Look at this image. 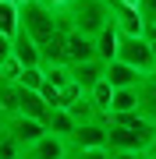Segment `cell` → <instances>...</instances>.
Segmentation results:
<instances>
[{
	"mask_svg": "<svg viewBox=\"0 0 156 159\" xmlns=\"http://www.w3.org/2000/svg\"><path fill=\"white\" fill-rule=\"evenodd\" d=\"M53 14H57V29L60 32H82L89 39H96L99 29L110 21V11H106L103 0H68Z\"/></svg>",
	"mask_w": 156,
	"mask_h": 159,
	"instance_id": "obj_1",
	"label": "cell"
},
{
	"mask_svg": "<svg viewBox=\"0 0 156 159\" xmlns=\"http://www.w3.org/2000/svg\"><path fill=\"white\" fill-rule=\"evenodd\" d=\"M18 32H25L35 46L50 43L53 35H57V14H53V7L39 4V0H25L21 7H18Z\"/></svg>",
	"mask_w": 156,
	"mask_h": 159,
	"instance_id": "obj_2",
	"label": "cell"
},
{
	"mask_svg": "<svg viewBox=\"0 0 156 159\" xmlns=\"http://www.w3.org/2000/svg\"><path fill=\"white\" fill-rule=\"evenodd\" d=\"M153 145H156V124L145 127L106 124V152H149Z\"/></svg>",
	"mask_w": 156,
	"mask_h": 159,
	"instance_id": "obj_3",
	"label": "cell"
},
{
	"mask_svg": "<svg viewBox=\"0 0 156 159\" xmlns=\"http://www.w3.org/2000/svg\"><path fill=\"white\" fill-rule=\"evenodd\" d=\"M114 60H124V64H131L135 71H142V74H149L153 71V50H149V43L142 39V35H121L117 32V53H114Z\"/></svg>",
	"mask_w": 156,
	"mask_h": 159,
	"instance_id": "obj_4",
	"label": "cell"
},
{
	"mask_svg": "<svg viewBox=\"0 0 156 159\" xmlns=\"http://www.w3.org/2000/svg\"><path fill=\"white\" fill-rule=\"evenodd\" d=\"M4 134L11 138L18 148H29L32 142H39V138L46 134V127H43L39 120H29V117H7L4 120Z\"/></svg>",
	"mask_w": 156,
	"mask_h": 159,
	"instance_id": "obj_5",
	"label": "cell"
},
{
	"mask_svg": "<svg viewBox=\"0 0 156 159\" xmlns=\"http://www.w3.org/2000/svg\"><path fill=\"white\" fill-rule=\"evenodd\" d=\"M68 148H106V120L75 124V131L68 134Z\"/></svg>",
	"mask_w": 156,
	"mask_h": 159,
	"instance_id": "obj_6",
	"label": "cell"
},
{
	"mask_svg": "<svg viewBox=\"0 0 156 159\" xmlns=\"http://www.w3.org/2000/svg\"><path fill=\"white\" fill-rule=\"evenodd\" d=\"M68 156V142L57 134H43L39 142H32L29 148H21L18 159H64Z\"/></svg>",
	"mask_w": 156,
	"mask_h": 159,
	"instance_id": "obj_7",
	"label": "cell"
},
{
	"mask_svg": "<svg viewBox=\"0 0 156 159\" xmlns=\"http://www.w3.org/2000/svg\"><path fill=\"white\" fill-rule=\"evenodd\" d=\"M103 71H106V64L92 57V60H82V64H68V74H71V81L82 89V92H89L92 85H99L103 81Z\"/></svg>",
	"mask_w": 156,
	"mask_h": 159,
	"instance_id": "obj_8",
	"label": "cell"
},
{
	"mask_svg": "<svg viewBox=\"0 0 156 159\" xmlns=\"http://www.w3.org/2000/svg\"><path fill=\"white\" fill-rule=\"evenodd\" d=\"M11 60H18V67H43V53L25 32L11 35Z\"/></svg>",
	"mask_w": 156,
	"mask_h": 159,
	"instance_id": "obj_9",
	"label": "cell"
},
{
	"mask_svg": "<svg viewBox=\"0 0 156 159\" xmlns=\"http://www.w3.org/2000/svg\"><path fill=\"white\" fill-rule=\"evenodd\" d=\"M103 81H106L110 89H135L142 81V71H135L131 64H124V60H106Z\"/></svg>",
	"mask_w": 156,
	"mask_h": 159,
	"instance_id": "obj_10",
	"label": "cell"
},
{
	"mask_svg": "<svg viewBox=\"0 0 156 159\" xmlns=\"http://www.w3.org/2000/svg\"><path fill=\"white\" fill-rule=\"evenodd\" d=\"M92 57H96V46L89 35L64 32V64H82V60H92Z\"/></svg>",
	"mask_w": 156,
	"mask_h": 159,
	"instance_id": "obj_11",
	"label": "cell"
},
{
	"mask_svg": "<svg viewBox=\"0 0 156 159\" xmlns=\"http://www.w3.org/2000/svg\"><path fill=\"white\" fill-rule=\"evenodd\" d=\"M46 113H50V106L43 102L39 92H32V89H21V92H18V117L39 120V124L46 127Z\"/></svg>",
	"mask_w": 156,
	"mask_h": 159,
	"instance_id": "obj_12",
	"label": "cell"
},
{
	"mask_svg": "<svg viewBox=\"0 0 156 159\" xmlns=\"http://www.w3.org/2000/svg\"><path fill=\"white\" fill-rule=\"evenodd\" d=\"M135 92H139V113L149 124H156V78L153 74H142V81L135 85Z\"/></svg>",
	"mask_w": 156,
	"mask_h": 159,
	"instance_id": "obj_13",
	"label": "cell"
},
{
	"mask_svg": "<svg viewBox=\"0 0 156 159\" xmlns=\"http://www.w3.org/2000/svg\"><path fill=\"white\" fill-rule=\"evenodd\" d=\"M64 110L71 113V120H75V124H89V120H106V117H103V113H99V110L92 106V99H89L85 92H82V96L71 102V106H64Z\"/></svg>",
	"mask_w": 156,
	"mask_h": 159,
	"instance_id": "obj_14",
	"label": "cell"
},
{
	"mask_svg": "<svg viewBox=\"0 0 156 159\" xmlns=\"http://www.w3.org/2000/svg\"><path fill=\"white\" fill-rule=\"evenodd\" d=\"M71 131H75V120H71V113H68L64 106H57V110H50V113H46V134H57V138L68 142Z\"/></svg>",
	"mask_w": 156,
	"mask_h": 159,
	"instance_id": "obj_15",
	"label": "cell"
},
{
	"mask_svg": "<svg viewBox=\"0 0 156 159\" xmlns=\"http://www.w3.org/2000/svg\"><path fill=\"white\" fill-rule=\"evenodd\" d=\"M92 46H96V57L99 60H114V53H117V29H114V25H103V29H99V35H96V39H92Z\"/></svg>",
	"mask_w": 156,
	"mask_h": 159,
	"instance_id": "obj_16",
	"label": "cell"
},
{
	"mask_svg": "<svg viewBox=\"0 0 156 159\" xmlns=\"http://www.w3.org/2000/svg\"><path fill=\"white\" fill-rule=\"evenodd\" d=\"M135 110H139V92L135 89H114L106 117H114V113H135Z\"/></svg>",
	"mask_w": 156,
	"mask_h": 159,
	"instance_id": "obj_17",
	"label": "cell"
},
{
	"mask_svg": "<svg viewBox=\"0 0 156 159\" xmlns=\"http://www.w3.org/2000/svg\"><path fill=\"white\" fill-rule=\"evenodd\" d=\"M0 32L4 35L18 32V7L11 4V0H0Z\"/></svg>",
	"mask_w": 156,
	"mask_h": 159,
	"instance_id": "obj_18",
	"label": "cell"
},
{
	"mask_svg": "<svg viewBox=\"0 0 156 159\" xmlns=\"http://www.w3.org/2000/svg\"><path fill=\"white\" fill-rule=\"evenodd\" d=\"M85 96H89V99H92V106H96V110H99V113H103V117H106V110H110V96H114V89H110V85H106V81H99V85H92V89H89V92H85Z\"/></svg>",
	"mask_w": 156,
	"mask_h": 159,
	"instance_id": "obj_19",
	"label": "cell"
},
{
	"mask_svg": "<svg viewBox=\"0 0 156 159\" xmlns=\"http://www.w3.org/2000/svg\"><path fill=\"white\" fill-rule=\"evenodd\" d=\"M43 81H46V78H43V67H21V71H18V85H21V89L39 92Z\"/></svg>",
	"mask_w": 156,
	"mask_h": 159,
	"instance_id": "obj_20",
	"label": "cell"
},
{
	"mask_svg": "<svg viewBox=\"0 0 156 159\" xmlns=\"http://www.w3.org/2000/svg\"><path fill=\"white\" fill-rule=\"evenodd\" d=\"M64 159H110L106 148H68Z\"/></svg>",
	"mask_w": 156,
	"mask_h": 159,
	"instance_id": "obj_21",
	"label": "cell"
},
{
	"mask_svg": "<svg viewBox=\"0 0 156 159\" xmlns=\"http://www.w3.org/2000/svg\"><path fill=\"white\" fill-rule=\"evenodd\" d=\"M135 11H139V18H142V25H149V21H156V0H135Z\"/></svg>",
	"mask_w": 156,
	"mask_h": 159,
	"instance_id": "obj_22",
	"label": "cell"
},
{
	"mask_svg": "<svg viewBox=\"0 0 156 159\" xmlns=\"http://www.w3.org/2000/svg\"><path fill=\"white\" fill-rule=\"evenodd\" d=\"M142 39L149 43V50H153V57H156V21H149V25H142Z\"/></svg>",
	"mask_w": 156,
	"mask_h": 159,
	"instance_id": "obj_23",
	"label": "cell"
},
{
	"mask_svg": "<svg viewBox=\"0 0 156 159\" xmlns=\"http://www.w3.org/2000/svg\"><path fill=\"white\" fill-rule=\"evenodd\" d=\"M7 60H11V35L0 32V64H7Z\"/></svg>",
	"mask_w": 156,
	"mask_h": 159,
	"instance_id": "obj_24",
	"label": "cell"
},
{
	"mask_svg": "<svg viewBox=\"0 0 156 159\" xmlns=\"http://www.w3.org/2000/svg\"><path fill=\"white\" fill-rule=\"evenodd\" d=\"M145 152H110V159H142Z\"/></svg>",
	"mask_w": 156,
	"mask_h": 159,
	"instance_id": "obj_25",
	"label": "cell"
},
{
	"mask_svg": "<svg viewBox=\"0 0 156 159\" xmlns=\"http://www.w3.org/2000/svg\"><path fill=\"white\" fill-rule=\"evenodd\" d=\"M39 4H46V7H53V11H57L60 4H68V0H39Z\"/></svg>",
	"mask_w": 156,
	"mask_h": 159,
	"instance_id": "obj_26",
	"label": "cell"
},
{
	"mask_svg": "<svg viewBox=\"0 0 156 159\" xmlns=\"http://www.w3.org/2000/svg\"><path fill=\"white\" fill-rule=\"evenodd\" d=\"M142 159H156V148H149V152H145V156H142Z\"/></svg>",
	"mask_w": 156,
	"mask_h": 159,
	"instance_id": "obj_27",
	"label": "cell"
},
{
	"mask_svg": "<svg viewBox=\"0 0 156 159\" xmlns=\"http://www.w3.org/2000/svg\"><path fill=\"white\" fill-rule=\"evenodd\" d=\"M11 4H14V7H21V4H25V0H11Z\"/></svg>",
	"mask_w": 156,
	"mask_h": 159,
	"instance_id": "obj_28",
	"label": "cell"
},
{
	"mask_svg": "<svg viewBox=\"0 0 156 159\" xmlns=\"http://www.w3.org/2000/svg\"><path fill=\"white\" fill-rule=\"evenodd\" d=\"M149 74H153V78H156V64H153V71H149Z\"/></svg>",
	"mask_w": 156,
	"mask_h": 159,
	"instance_id": "obj_29",
	"label": "cell"
},
{
	"mask_svg": "<svg viewBox=\"0 0 156 159\" xmlns=\"http://www.w3.org/2000/svg\"><path fill=\"white\" fill-rule=\"evenodd\" d=\"M124 4H131V7H135V0H124Z\"/></svg>",
	"mask_w": 156,
	"mask_h": 159,
	"instance_id": "obj_30",
	"label": "cell"
},
{
	"mask_svg": "<svg viewBox=\"0 0 156 159\" xmlns=\"http://www.w3.org/2000/svg\"><path fill=\"white\" fill-rule=\"evenodd\" d=\"M153 148H156V145H153Z\"/></svg>",
	"mask_w": 156,
	"mask_h": 159,
	"instance_id": "obj_31",
	"label": "cell"
}]
</instances>
